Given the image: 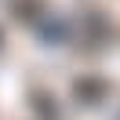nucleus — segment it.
<instances>
[{
  "instance_id": "obj_1",
  "label": "nucleus",
  "mask_w": 120,
  "mask_h": 120,
  "mask_svg": "<svg viewBox=\"0 0 120 120\" xmlns=\"http://www.w3.org/2000/svg\"><path fill=\"white\" fill-rule=\"evenodd\" d=\"M102 91H105V84H102V80H76V84H73V95L80 98L84 105H95Z\"/></svg>"
}]
</instances>
